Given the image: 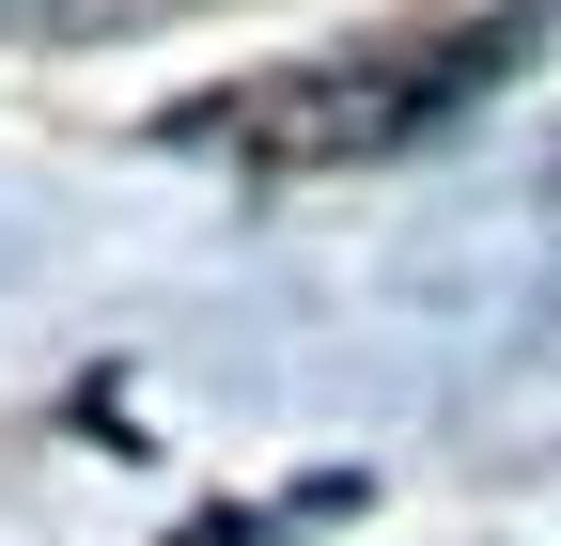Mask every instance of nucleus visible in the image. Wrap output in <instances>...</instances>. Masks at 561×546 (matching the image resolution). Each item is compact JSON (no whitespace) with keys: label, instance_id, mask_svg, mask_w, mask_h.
I'll return each instance as SVG.
<instances>
[{"label":"nucleus","instance_id":"obj_1","mask_svg":"<svg viewBox=\"0 0 561 546\" xmlns=\"http://www.w3.org/2000/svg\"><path fill=\"white\" fill-rule=\"evenodd\" d=\"M530 62V16H483V32H390L359 62H297V79H234L172 110V141H250V157H390V141H437V125Z\"/></svg>","mask_w":561,"mask_h":546}]
</instances>
